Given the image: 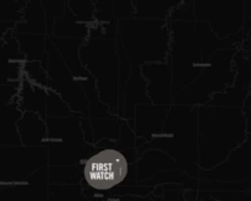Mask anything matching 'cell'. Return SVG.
<instances>
[{
	"label": "cell",
	"instance_id": "obj_1",
	"mask_svg": "<svg viewBox=\"0 0 251 201\" xmlns=\"http://www.w3.org/2000/svg\"><path fill=\"white\" fill-rule=\"evenodd\" d=\"M199 167L212 169L247 139V118L240 107L198 105Z\"/></svg>",
	"mask_w": 251,
	"mask_h": 201
},
{
	"label": "cell",
	"instance_id": "obj_2",
	"mask_svg": "<svg viewBox=\"0 0 251 201\" xmlns=\"http://www.w3.org/2000/svg\"><path fill=\"white\" fill-rule=\"evenodd\" d=\"M171 31L173 97L185 86L193 82L200 74L203 63L199 41L193 0H183L167 19Z\"/></svg>",
	"mask_w": 251,
	"mask_h": 201
},
{
	"label": "cell",
	"instance_id": "obj_3",
	"mask_svg": "<svg viewBox=\"0 0 251 201\" xmlns=\"http://www.w3.org/2000/svg\"><path fill=\"white\" fill-rule=\"evenodd\" d=\"M198 105L172 103L161 132L146 145L137 149L139 154L144 150L156 149L166 152L184 172L195 176L191 169L198 167Z\"/></svg>",
	"mask_w": 251,
	"mask_h": 201
},
{
	"label": "cell",
	"instance_id": "obj_4",
	"mask_svg": "<svg viewBox=\"0 0 251 201\" xmlns=\"http://www.w3.org/2000/svg\"><path fill=\"white\" fill-rule=\"evenodd\" d=\"M118 38L124 46L131 68L166 61L171 50V31L167 21L147 19L118 20Z\"/></svg>",
	"mask_w": 251,
	"mask_h": 201
},
{
	"label": "cell",
	"instance_id": "obj_5",
	"mask_svg": "<svg viewBox=\"0 0 251 201\" xmlns=\"http://www.w3.org/2000/svg\"><path fill=\"white\" fill-rule=\"evenodd\" d=\"M239 48L217 49L203 64L195 80L173 97L174 104H206L213 95L225 91L234 82L233 56Z\"/></svg>",
	"mask_w": 251,
	"mask_h": 201
},
{
	"label": "cell",
	"instance_id": "obj_6",
	"mask_svg": "<svg viewBox=\"0 0 251 201\" xmlns=\"http://www.w3.org/2000/svg\"><path fill=\"white\" fill-rule=\"evenodd\" d=\"M129 174V159L118 149H102L83 163V179L92 189L107 191L125 180Z\"/></svg>",
	"mask_w": 251,
	"mask_h": 201
},
{
	"label": "cell",
	"instance_id": "obj_7",
	"mask_svg": "<svg viewBox=\"0 0 251 201\" xmlns=\"http://www.w3.org/2000/svg\"><path fill=\"white\" fill-rule=\"evenodd\" d=\"M196 20L207 21L220 38L242 31L244 0H193Z\"/></svg>",
	"mask_w": 251,
	"mask_h": 201
},
{
	"label": "cell",
	"instance_id": "obj_8",
	"mask_svg": "<svg viewBox=\"0 0 251 201\" xmlns=\"http://www.w3.org/2000/svg\"><path fill=\"white\" fill-rule=\"evenodd\" d=\"M247 118V139L233 150L225 162L212 169H200L202 180H245L251 178V107H243Z\"/></svg>",
	"mask_w": 251,
	"mask_h": 201
},
{
	"label": "cell",
	"instance_id": "obj_9",
	"mask_svg": "<svg viewBox=\"0 0 251 201\" xmlns=\"http://www.w3.org/2000/svg\"><path fill=\"white\" fill-rule=\"evenodd\" d=\"M233 69L235 70L234 82L222 92L213 95L206 104L244 107L251 86V59L245 55L240 47L233 56Z\"/></svg>",
	"mask_w": 251,
	"mask_h": 201
},
{
	"label": "cell",
	"instance_id": "obj_10",
	"mask_svg": "<svg viewBox=\"0 0 251 201\" xmlns=\"http://www.w3.org/2000/svg\"><path fill=\"white\" fill-rule=\"evenodd\" d=\"M146 80V93L153 104H172L173 100V73L172 59L166 61L146 63L140 66Z\"/></svg>",
	"mask_w": 251,
	"mask_h": 201
},
{
	"label": "cell",
	"instance_id": "obj_11",
	"mask_svg": "<svg viewBox=\"0 0 251 201\" xmlns=\"http://www.w3.org/2000/svg\"><path fill=\"white\" fill-rule=\"evenodd\" d=\"M171 104H153L142 103L137 104L134 110V118L129 120L136 139H144L145 142L151 141L161 132L164 120L169 112Z\"/></svg>",
	"mask_w": 251,
	"mask_h": 201
},
{
	"label": "cell",
	"instance_id": "obj_12",
	"mask_svg": "<svg viewBox=\"0 0 251 201\" xmlns=\"http://www.w3.org/2000/svg\"><path fill=\"white\" fill-rule=\"evenodd\" d=\"M183 0H132L135 17L161 21H167L171 12Z\"/></svg>",
	"mask_w": 251,
	"mask_h": 201
},
{
	"label": "cell",
	"instance_id": "obj_13",
	"mask_svg": "<svg viewBox=\"0 0 251 201\" xmlns=\"http://www.w3.org/2000/svg\"><path fill=\"white\" fill-rule=\"evenodd\" d=\"M51 36L54 37H75V38H87L88 25L77 21L68 5L65 4L64 15L55 17L54 29Z\"/></svg>",
	"mask_w": 251,
	"mask_h": 201
},
{
	"label": "cell",
	"instance_id": "obj_14",
	"mask_svg": "<svg viewBox=\"0 0 251 201\" xmlns=\"http://www.w3.org/2000/svg\"><path fill=\"white\" fill-rule=\"evenodd\" d=\"M66 5L77 21L87 25L95 21V0H66Z\"/></svg>",
	"mask_w": 251,
	"mask_h": 201
},
{
	"label": "cell",
	"instance_id": "obj_15",
	"mask_svg": "<svg viewBox=\"0 0 251 201\" xmlns=\"http://www.w3.org/2000/svg\"><path fill=\"white\" fill-rule=\"evenodd\" d=\"M41 2L46 12L47 32L48 34H51L54 29V20L55 17L64 15L66 0H41Z\"/></svg>",
	"mask_w": 251,
	"mask_h": 201
},
{
	"label": "cell",
	"instance_id": "obj_16",
	"mask_svg": "<svg viewBox=\"0 0 251 201\" xmlns=\"http://www.w3.org/2000/svg\"><path fill=\"white\" fill-rule=\"evenodd\" d=\"M113 1V15L120 19H131L135 17V7L132 0H112Z\"/></svg>",
	"mask_w": 251,
	"mask_h": 201
},
{
	"label": "cell",
	"instance_id": "obj_17",
	"mask_svg": "<svg viewBox=\"0 0 251 201\" xmlns=\"http://www.w3.org/2000/svg\"><path fill=\"white\" fill-rule=\"evenodd\" d=\"M218 200H250L251 191H217L213 194Z\"/></svg>",
	"mask_w": 251,
	"mask_h": 201
},
{
	"label": "cell",
	"instance_id": "obj_18",
	"mask_svg": "<svg viewBox=\"0 0 251 201\" xmlns=\"http://www.w3.org/2000/svg\"><path fill=\"white\" fill-rule=\"evenodd\" d=\"M244 36L251 34V0H244Z\"/></svg>",
	"mask_w": 251,
	"mask_h": 201
},
{
	"label": "cell",
	"instance_id": "obj_19",
	"mask_svg": "<svg viewBox=\"0 0 251 201\" xmlns=\"http://www.w3.org/2000/svg\"><path fill=\"white\" fill-rule=\"evenodd\" d=\"M240 48L244 50L245 55L249 56L251 59V34H249V36H244V39H243L242 44H240Z\"/></svg>",
	"mask_w": 251,
	"mask_h": 201
},
{
	"label": "cell",
	"instance_id": "obj_20",
	"mask_svg": "<svg viewBox=\"0 0 251 201\" xmlns=\"http://www.w3.org/2000/svg\"><path fill=\"white\" fill-rule=\"evenodd\" d=\"M244 107H251V86H250V92H249V95H248L247 98H245Z\"/></svg>",
	"mask_w": 251,
	"mask_h": 201
}]
</instances>
